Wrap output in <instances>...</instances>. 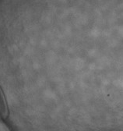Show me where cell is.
<instances>
[{
	"label": "cell",
	"instance_id": "cell-1",
	"mask_svg": "<svg viewBox=\"0 0 123 131\" xmlns=\"http://www.w3.org/2000/svg\"><path fill=\"white\" fill-rule=\"evenodd\" d=\"M6 112H7V108H6V105L4 100V97L3 96V94L0 91V115L2 116H6Z\"/></svg>",
	"mask_w": 123,
	"mask_h": 131
}]
</instances>
